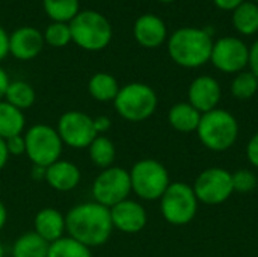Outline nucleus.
<instances>
[{"label": "nucleus", "mask_w": 258, "mask_h": 257, "mask_svg": "<svg viewBox=\"0 0 258 257\" xmlns=\"http://www.w3.org/2000/svg\"><path fill=\"white\" fill-rule=\"evenodd\" d=\"M65 224L68 236L88 248L104 245L113 232L109 208L95 201L73 206L65 215Z\"/></svg>", "instance_id": "nucleus-1"}, {"label": "nucleus", "mask_w": 258, "mask_h": 257, "mask_svg": "<svg viewBox=\"0 0 258 257\" xmlns=\"http://www.w3.org/2000/svg\"><path fill=\"white\" fill-rule=\"evenodd\" d=\"M212 33L200 27L177 29L168 39L171 59L184 68H198L210 61L213 48Z\"/></svg>", "instance_id": "nucleus-2"}, {"label": "nucleus", "mask_w": 258, "mask_h": 257, "mask_svg": "<svg viewBox=\"0 0 258 257\" xmlns=\"http://www.w3.org/2000/svg\"><path fill=\"white\" fill-rule=\"evenodd\" d=\"M68 24L73 42L86 52H100L112 41V24L97 11H80Z\"/></svg>", "instance_id": "nucleus-3"}, {"label": "nucleus", "mask_w": 258, "mask_h": 257, "mask_svg": "<svg viewBox=\"0 0 258 257\" xmlns=\"http://www.w3.org/2000/svg\"><path fill=\"white\" fill-rule=\"evenodd\" d=\"M197 133L203 145L209 150L227 151L237 141L239 123L231 112L216 108L201 115Z\"/></svg>", "instance_id": "nucleus-4"}, {"label": "nucleus", "mask_w": 258, "mask_h": 257, "mask_svg": "<svg viewBox=\"0 0 258 257\" xmlns=\"http://www.w3.org/2000/svg\"><path fill=\"white\" fill-rule=\"evenodd\" d=\"M157 103L156 91L150 85L141 82H132L121 86L116 98L113 100L116 114L130 123L148 120L156 112Z\"/></svg>", "instance_id": "nucleus-5"}, {"label": "nucleus", "mask_w": 258, "mask_h": 257, "mask_svg": "<svg viewBox=\"0 0 258 257\" xmlns=\"http://www.w3.org/2000/svg\"><path fill=\"white\" fill-rule=\"evenodd\" d=\"M128 174L132 192H135L141 200L145 201L160 200L168 186L171 185L168 170L156 159L138 161L132 167Z\"/></svg>", "instance_id": "nucleus-6"}, {"label": "nucleus", "mask_w": 258, "mask_h": 257, "mask_svg": "<svg viewBox=\"0 0 258 257\" xmlns=\"http://www.w3.org/2000/svg\"><path fill=\"white\" fill-rule=\"evenodd\" d=\"M26 156L32 165L48 167L60 159L63 151V142L56 129L42 123L33 124L24 133Z\"/></svg>", "instance_id": "nucleus-7"}, {"label": "nucleus", "mask_w": 258, "mask_h": 257, "mask_svg": "<svg viewBox=\"0 0 258 257\" xmlns=\"http://www.w3.org/2000/svg\"><path fill=\"white\" fill-rule=\"evenodd\" d=\"M198 203L192 186L184 182H174L160 198V212L169 224L186 226L195 218Z\"/></svg>", "instance_id": "nucleus-8"}, {"label": "nucleus", "mask_w": 258, "mask_h": 257, "mask_svg": "<svg viewBox=\"0 0 258 257\" xmlns=\"http://www.w3.org/2000/svg\"><path fill=\"white\" fill-rule=\"evenodd\" d=\"M91 194L95 203L103 204L109 209L127 200L132 194L128 171L121 167H109L106 170H101L92 182Z\"/></svg>", "instance_id": "nucleus-9"}, {"label": "nucleus", "mask_w": 258, "mask_h": 257, "mask_svg": "<svg viewBox=\"0 0 258 257\" xmlns=\"http://www.w3.org/2000/svg\"><path fill=\"white\" fill-rule=\"evenodd\" d=\"M56 132L63 145L74 150L88 148L98 136L94 127V118L82 111H67L56 124Z\"/></svg>", "instance_id": "nucleus-10"}, {"label": "nucleus", "mask_w": 258, "mask_h": 257, "mask_svg": "<svg viewBox=\"0 0 258 257\" xmlns=\"http://www.w3.org/2000/svg\"><path fill=\"white\" fill-rule=\"evenodd\" d=\"M192 188L198 201L204 204H221L234 192L233 174L219 167L207 168L197 177Z\"/></svg>", "instance_id": "nucleus-11"}, {"label": "nucleus", "mask_w": 258, "mask_h": 257, "mask_svg": "<svg viewBox=\"0 0 258 257\" xmlns=\"http://www.w3.org/2000/svg\"><path fill=\"white\" fill-rule=\"evenodd\" d=\"M210 61L219 71L237 74L248 67L249 48L240 38L224 36L213 42Z\"/></svg>", "instance_id": "nucleus-12"}, {"label": "nucleus", "mask_w": 258, "mask_h": 257, "mask_svg": "<svg viewBox=\"0 0 258 257\" xmlns=\"http://www.w3.org/2000/svg\"><path fill=\"white\" fill-rule=\"evenodd\" d=\"M109 211H110L113 229H118L122 233L135 235L142 232L144 227L147 226V220H148L147 211L139 201L127 198L112 206Z\"/></svg>", "instance_id": "nucleus-13"}, {"label": "nucleus", "mask_w": 258, "mask_h": 257, "mask_svg": "<svg viewBox=\"0 0 258 257\" xmlns=\"http://www.w3.org/2000/svg\"><path fill=\"white\" fill-rule=\"evenodd\" d=\"M44 35L36 27L23 26L9 35V53L18 61L35 59L44 47Z\"/></svg>", "instance_id": "nucleus-14"}, {"label": "nucleus", "mask_w": 258, "mask_h": 257, "mask_svg": "<svg viewBox=\"0 0 258 257\" xmlns=\"http://www.w3.org/2000/svg\"><path fill=\"white\" fill-rule=\"evenodd\" d=\"M221 85L212 76H198L192 80L187 91L189 103L201 114L216 109L221 101Z\"/></svg>", "instance_id": "nucleus-15"}, {"label": "nucleus", "mask_w": 258, "mask_h": 257, "mask_svg": "<svg viewBox=\"0 0 258 257\" xmlns=\"http://www.w3.org/2000/svg\"><path fill=\"white\" fill-rule=\"evenodd\" d=\"M133 35L139 45L145 48H157L166 41L168 29L159 15L144 14L135 21Z\"/></svg>", "instance_id": "nucleus-16"}, {"label": "nucleus", "mask_w": 258, "mask_h": 257, "mask_svg": "<svg viewBox=\"0 0 258 257\" xmlns=\"http://www.w3.org/2000/svg\"><path fill=\"white\" fill-rule=\"evenodd\" d=\"M82 179V173L79 167L70 161L59 159L54 164L47 167L45 182L50 188L59 192H70L79 186Z\"/></svg>", "instance_id": "nucleus-17"}, {"label": "nucleus", "mask_w": 258, "mask_h": 257, "mask_svg": "<svg viewBox=\"0 0 258 257\" xmlns=\"http://www.w3.org/2000/svg\"><path fill=\"white\" fill-rule=\"evenodd\" d=\"M33 227V232L36 235H39L44 241L51 244L63 238L67 233L65 215L54 208H44L35 215Z\"/></svg>", "instance_id": "nucleus-18"}, {"label": "nucleus", "mask_w": 258, "mask_h": 257, "mask_svg": "<svg viewBox=\"0 0 258 257\" xmlns=\"http://www.w3.org/2000/svg\"><path fill=\"white\" fill-rule=\"evenodd\" d=\"M201 112H198L189 101H181L174 105L169 112H168V121L172 129L181 133H190L197 132L200 120H201Z\"/></svg>", "instance_id": "nucleus-19"}, {"label": "nucleus", "mask_w": 258, "mask_h": 257, "mask_svg": "<svg viewBox=\"0 0 258 257\" xmlns=\"http://www.w3.org/2000/svg\"><path fill=\"white\" fill-rule=\"evenodd\" d=\"M119 83L118 80L109 74V73H104V71H100V73H95L89 82H88V91H89V95L97 100V101H101V103H109V101H113L119 92Z\"/></svg>", "instance_id": "nucleus-20"}, {"label": "nucleus", "mask_w": 258, "mask_h": 257, "mask_svg": "<svg viewBox=\"0 0 258 257\" xmlns=\"http://www.w3.org/2000/svg\"><path fill=\"white\" fill-rule=\"evenodd\" d=\"M26 126L24 112L14 108L8 101H0V138L9 139L17 135H23Z\"/></svg>", "instance_id": "nucleus-21"}, {"label": "nucleus", "mask_w": 258, "mask_h": 257, "mask_svg": "<svg viewBox=\"0 0 258 257\" xmlns=\"http://www.w3.org/2000/svg\"><path fill=\"white\" fill-rule=\"evenodd\" d=\"M48 242L35 232L23 233L12 244V257H47Z\"/></svg>", "instance_id": "nucleus-22"}, {"label": "nucleus", "mask_w": 258, "mask_h": 257, "mask_svg": "<svg viewBox=\"0 0 258 257\" xmlns=\"http://www.w3.org/2000/svg\"><path fill=\"white\" fill-rule=\"evenodd\" d=\"M233 26L242 35H254L258 32V5L255 2H243L233 11Z\"/></svg>", "instance_id": "nucleus-23"}, {"label": "nucleus", "mask_w": 258, "mask_h": 257, "mask_svg": "<svg viewBox=\"0 0 258 257\" xmlns=\"http://www.w3.org/2000/svg\"><path fill=\"white\" fill-rule=\"evenodd\" d=\"M3 100L24 112L26 109L33 106L36 100V92L33 86L24 80H11Z\"/></svg>", "instance_id": "nucleus-24"}, {"label": "nucleus", "mask_w": 258, "mask_h": 257, "mask_svg": "<svg viewBox=\"0 0 258 257\" xmlns=\"http://www.w3.org/2000/svg\"><path fill=\"white\" fill-rule=\"evenodd\" d=\"M88 155L91 162L101 168L106 170L109 167H113L115 158H116V148L115 144L104 135H98L88 147Z\"/></svg>", "instance_id": "nucleus-25"}, {"label": "nucleus", "mask_w": 258, "mask_h": 257, "mask_svg": "<svg viewBox=\"0 0 258 257\" xmlns=\"http://www.w3.org/2000/svg\"><path fill=\"white\" fill-rule=\"evenodd\" d=\"M45 14L57 23H70L79 12V0H42Z\"/></svg>", "instance_id": "nucleus-26"}, {"label": "nucleus", "mask_w": 258, "mask_h": 257, "mask_svg": "<svg viewBox=\"0 0 258 257\" xmlns=\"http://www.w3.org/2000/svg\"><path fill=\"white\" fill-rule=\"evenodd\" d=\"M47 257H92L91 248L70 236H63L48 245Z\"/></svg>", "instance_id": "nucleus-27"}, {"label": "nucleus", "mask_w": 258, "mask_h": 257, "mask_svg": "<svg viewBox=\"0 0 258 257\" xmlns=\"http://www.w3.org/2000/svg\"><path fill=\"white\" fill-rule=\"evenodd\" d=\"M258 91V79L251 71H240L231 82V94L237 100H249Z\"/></svg>", "instance_id": "nucleus-28"}, {"label": "nucleus", "mask_w": 258, "mask_h": 257, "mask_svg": "<svg viewBox=\"0 0 258 257\" xmlns=\"http://www.w3.org/2000/svg\"><path fill=\"white\" fill-rule=\"evenodd\" d=\"M44 35V41L45 44L51 45V47H65L68 45L73 39H71V30H70V24L68 23H57L53 21L50 23L45 30L42 32Z\"/></svg>", "instance_id": "nucleus-29"}, {"label": "nucleus", "mask_w": 258, "mask_h": 257, "mask_svg": "<svg viewBox=\"0 0 258 257\" xmlns=\"http://www.w3.org/2000/svg\"><path fill=\"white\" fill-rule=\"evenodd\" d=\"M233 174V188L237 192H251L257 188V176L249 170H239Z\"/></svg>", "instance_id": "nucleus-30"}, {"label": "nucleus", "mask_w": 258, "mask_h": 257, "mask_svg": "<svg viewBox=\"0 0 258 257\" xmlns=\"http://www.w3.org/2000/svg\"><path fill=\"white\" fill-rule=\"evenodd\" d=\"M6 148L9 156H21L26 155V142L24 135H17L9 139H6Z\"/></svg>", "instance_id": "nucleus-31"}, {"label": "nucleus", "mask_w": 258, "mask_h": 257, "mask_svg": "<svg viewBox=\"0 0 258 257\" xmlns=\"http://www.w3.org/2000/svg\"><path fill=\"white\" fill-rule=\"evenodd\" d=\"M246 156L251 162L252 167L258 168V132L249 139L248 147H246Z\"/></svg>", "instance_id": "nucleus-32"}, {"label": "nucleus", "mask_w": 258, "mask_h": 257, "mask_svg": "<svg viewBox=\"0 0 258 257\" xmlns=\"http://www.w3.org/2000/svg\"><path fill=\"white\" fill-rule=\"evenodd\" d=\"M94 127H95L97 135H104L112 127V121L106 115H98L94 118Z\"/></svg>", "instance_id": "nucleus-33"}, {"label": "nucleus", "mask_w": 258, "mask_h": 257, "mask_svg": "<svg viewBox=\"0 0 258 257\" xmlns=\"http://www.w3.org/2000/svg\"><path fill=\"white\" fill-rule=\"evenodd\" d=\"M248 65L251 68L249 71L258 79V39L251 45V48H249V61H248Z\"/></svg>", "instance_id": "nucleus-34"}, {"label": "nucleus", "mask_w": 258, "mask_h": 257, "mask_svg": "<svg viewBox=\"0 0 258 257\" xmlns=\"http://www.w3.org/2000/svg\"><path fill=\"white\" fill-rule=\"evenodd\" d=\"M9 55V35L0 26V61H3Z\"/></svg>", "instance_id": "nucleus-35"}, {"label": "nucleus", "mask_w": 258, "mask_h": 257, "mask_svg": "<svg viewBox=\"0 0 258 257\" xmlns=\"http://www.w3.org/2000/svg\"><path fill=\"white\" fill-rule=\"evenodd\" d=\"M245 0H213V3L219 8V9H222V11H234L237 6H240L242 3H243Z\"/></svg>", "instance_id": "nucleus-36"}, {"label": "nucleus", "mask_w": 258, "mask_h": 257, "mask_svg": "<svg viewBox=\"0 0 258 257\" xmlns=\"http://www.w3.org/2000/svg\"><path fill=\"white\" fill-rule=\"evenodd\" d=\"M9 76L8 73L0 67V101L5 98V94H6V89H8V85H9Z\"/></svg>", "instance_id": "nucleus-37"}, {"label": "nucleus", "mask_w": 258, "mask_h": 257, "mask_svg": "<svg viewBox=\"0 0 258 257\" xmlns=\"http://www.w3.org/2000/svg\"><path fill=\"white\" fill-rule=\"evenodd\" d=\"M8 159H9V153L6 148V141L0 138V171L6 167Z\"/></svg>", "instance_id": "nucleus-38"}, {"label": "nucleus", "mask_w": 258, "mask_h": 257, "mask_svg": "<svg viewBox=\"0 0 258 257\" xmlns=\"http://www.w3.org/2000/svg\"><path fill=\"white\" fill-rule=\"evenodd\" d=\"M45 173H47V168L45 167H39V165H33L32 167V179L33 180H45Z\"/></svg>", "instance_id": "nucleus-39"}, {"label": "nucleus", "mask_w": 258, "mask_h": 257, "mask_svg": "<svg viewBox=\"0 0 258 257\" xmlns=\"http://www.w3.org/2000/svg\"><path fill=\"white\" fill-rule=\"evenodd\" d=\"M6 221H8V211H6V206L3 204V201L0 200V232L6 226Z\"/></svg>", "instance_id": "nucleus-40"}, {"label": "nucleus", "mask_w": 258, "mask_h": 257, "mask_svg": "<svg viewBox=\"0 0 258 257\" xmlns=\"http://www.w3.org/2000/svg\"><path fill=\"white\" fill-rule=\"evenodd\" d=\"M0 257H5V250H3V245L0 244Z\"/></svg>", "instance_id": "nucleus-41"}, {"label": "nucleus", "mask_w": 258, "mask_h": 257, "mask_svg": "<svg viewBox=\"0 0 258 257\" xmlns=\"http://www.w3.org/2000/svg\"><path fill=\"white\" fill-rule=\"evenodd\" d=\"M159 2H162V3H171V2H174V0H159Z\"/></svg>", "instance_id": "nucleus-42"}, {"label": "nucleus", "mask_w": 258, "mask_h": 257, "mask_svg": "<svg viewBox=\"0 0 258 257\" xmlns=\"http://www.w3.org/2000/svg\"><path fill=\"white\" fill-rule=\"evenodd\" d=\"M254 2H255V3H257V5H258V0H254Z\"/></svg>", "instance_id": "nucleus-43"}]
</instances>
